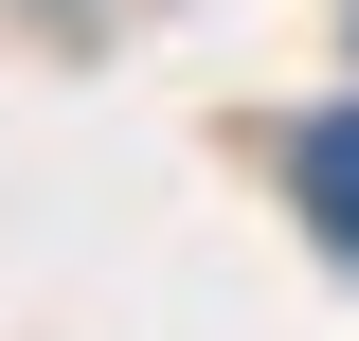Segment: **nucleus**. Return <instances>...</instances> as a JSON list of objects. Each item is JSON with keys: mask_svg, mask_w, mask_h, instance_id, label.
<instances>
[{"mask_svg": "<svg viewBox=\"0 0 359 341\" xmlns=\"http://www.w3.org/2000/svg\"><path fill=\"white\" fill-rule=\"evenodd\" d=\"M306 215L359 252V108H323V126H306Z\"/></svg>", "mask_w": 359, "mask_h": 341, "instance_id": "f257e3e1", "label": "nucleus"}]
</instances>
